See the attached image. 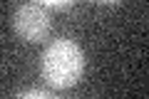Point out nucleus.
Instances as JSON below:
<instances>
[{"mask_svg": "<svg viewBox=\"0 0 149 99\" xmlns=\"http://www.w3.org/2000/svg\"><path fill=\"white\" fill-rule=\"evenodd\" d=\"M40 69L50 87L55 89L74 87L85 72V52L72 40H55L45 47Z\"/></svg>", "mask_w": 149, "mask_h": 99, "instance_id": "f257e3e1", "label": "nucleus"}, {"mask_svg": "<svg viewBox=\"0 0 149 99\" xmlns=\"http://www.w3.org/2000/svg\"><path fill=\"white\" fill-rule=\"evenodd\" d=\"M15 32L27 42H40L50 32V12L42 8V3H25L13 15Z\"/></svg>", "mask_w": 149, "mask_h": 99, "instance_id": "f03ea898", "label": "nucleus"}, {"mask_svg": "<svg viewBox=\"0 0 149 99\" xmlns=\"http://www.w3.org/2000/svg\"><path fill=\"white\" fill-rule=\"evenodd\" d=\"M17 99H57V97H55V94H50V92H42V89H30V92L20 94Z\"/></svg>", "mask_w": 149, "mask_h": 99, "instance_id": "7ed1b4c3", "label": "nucleus"}]
</instances>
